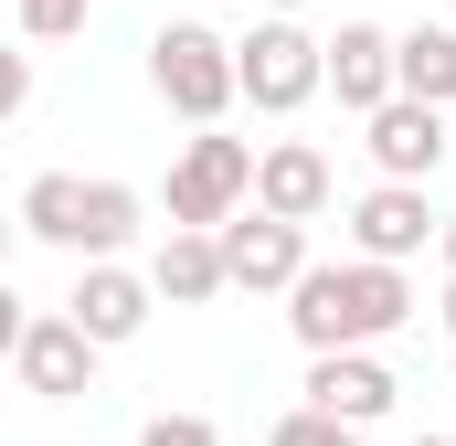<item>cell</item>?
Masks as SVG:
<instances>
[{"instance_id": "8fae6325", "label": "cell", "mask_w": 456, "mask_h": 446, "mask_svg": "<svg viewBox=\"0 0 456 446\" xmlns=\"http://www.w3.org/2000/svg\"><path fill=\"white\" fill-rule=\"evenodd\" d=\"M319 86H340V107H382L393 96V32H371V21H340V43H319Z\"/></svg>"}, {"instance_id": "603a6c76", "label": "cell", "mask_w": 456, "mask_h": 446, "mask_svg": "<svg viewBox=\"0 0 456 446\" xmlns=\"http://www.w3.org/2000/svg\"><path fill=\"white\" fill-rule=\"evenodd\" d=\"M436 234H446V266H456V223H436Z\"/></svg>"}, {"instance_id": "6da1fadb", "label": "cell", "mask_w": 456, "mask_h": 446, "mask_svg": "<svg viewBox=\"0 0 456 446\" xmlns=\"http://www.w3.org/2000/svg\"><path fill=\"white\" fill-rule=\"evenodd\" d=\"M403 319H414V287H403V266H382V255L297 266V277H287V330L308 340V351H371V340L403 330Z\"/></svg>"}, {"instance_id": "7a4b0ae2", "label": "cell", "mask_w": 456, "mask_h": 446, "mask_svg": "<svg viewBox=\"0 0 456 446\" xmlns=\"http://www.w3.org/2000/svg\"><path fill=\"white\" fill-rule=\"evenodd\" d=\"M149 86H159V107H181L191 128H213V117L233 107V43L202 32V21H170V32L149 43Z\"/></svg>"}, {"instance_id": "3957f363", "label": "cell", "mask_w": 456, "mask_h": 446, "mask_svg": "<svg viewBox=\"0 0 456 446\" xmlns=\"http://www.w3.org/2000/svg\"><path fill=\"white\" fill-rule=\"evenodd\" d=\"M233 96H255L265 117H287V107H308L319 96V43L276 11V21H255L244 43H233Z\"/></svg>"}, {"instance_id": "ac0fdd59", "label": "cell", "mask_w": 456, "mask_h": 446, "mask_svg": "<svg viewBox=\"0 0 456 446\" xmlns=\"http://www.w3.org/2000/svg\"><path fill=\"white\" fill-rule=\"evenodd\" d=\"M86 11L96 0H21V32L32 43H64V32H86Z\"/></svg>"}, {"instance_id": "30bf717a", "label": "cell", "mask_w": 456, "mask_h": 446, "mask_svg": "<svg viewBox=\"0 0 456 446\" xmlns=\"http://www.w3.org/2000/svg\"><path fill=\"white\" fill-rule=\"evenodd\" d=\"M393 372L371 361V351H308V404L319 415H340V425H371V415H393Z\"/></svg>"}, {"instance_id": "d6986e66", "label": "cell", "mask_w": 456, "mask_h": 446, "mask_svg": "<svg viewBox=\"0 0 456 446\" xmlns=\"http://www.w3.org/2000/svg\"><path fill=\"white\" fill-rule=\"evenodd\" d=\"M138 446H224V436H213V415H149Z\"/></svg>"}, {"instance_id": "e0dca14e", "label": "cell", "mask_w": 456, "mask_h": 446, "mask_svg": "<svg viewBox=\"0 0 456 446\" xmlns=\"http://www.w3.org/2000/svg\"><path fill=\"white\" fill-rule=\"evenodd\" d=\"M265 446H361V425L319 415V404H297V415H276V436H265Z\"/></svg>"}, {"instance_id": "52a82bcc", "label": "cell", "mask_w": 456, "mask_h": 446, "mask_svg": "<svg viewBox=\"0 0 456 446\" xmlns=\"http://www.w3.org/2000/svg\"><path fill=\"white\" fill-rule=\"evenodd\" d=\"M64 319H75V330L96 340V351H117V340H138V330H149V277H127V266H107V255H96V266L75 277Z\"/></svg>"}, {"instance_id": "5bb4252c", "label": "cell", "mask_w": 456, "mask_h": 446, "mask_svg": "<svg viewBox=\"0 0 456 446\" xmlns=\"http://www.w3.org/2000/svg\"><path fill=\"white\" fill-rule=\"evenodd\" d=\"M393 96H425V107L456 96V32L446 21H414V32L393 43Z\"/></svg>"}, {"instance_id": "ffe728a7", "label": "cell", "mask_w": 456, "mask_h": 446, "mask_svg": "<svg viewBox=\"0 0 456 446\" xmlns=\"http://www.w3.org/2000/svg\"><path fill=\"white\" fill-rule=\"evenodd\" d=\"M32 107V54H0V117Z\"/></svg>"}, {"instance_id": "44dd1931", "label": "cell", "mask_w": 456, "mask_h": 446, "mask_svg": "<svg viewBox=\"0 0 456 446\" xmlns=\"http://www.w3.org/2000/svg\"><path fill=\"white\" fill-rule=\"evenodd\" d=\"M21 330H32V309H21V298H11V277H0V361L21 351Z\"/></svg>"}, {"instance_id": "d4e9b609", "label": "cell", "mask_w": 456, "mask_h": 446, "mask_svg": "<svg viewBox=\"0 0 456 446\" xmlns=\"http://www.w3.org/2000/svg\"><path fill=\"white\" fill-rule=\"evenodd\" d=\"M414 446H456V436H414Z\"/></svg>"}, {"instance_id": "9a60e30c", "label": "cell", "mask_w": 456, "mask_h": 446, "mask_svg": "<svg viewBox=\"0 0 456 446\" xmlns=\"http://www.w3.org/2000/svg\"><path fill=\"white\" fill-rule=\"evenodd\" d=\"M21 234H43V244H75V255H86V181H75V170H43V181H32V192H21Z\"/></svg>"}, {"instance_id": "277c9868", "label": "cell", "mask_w": 456, "mask_h": 446, "mask_svg": "<svg viewBox=\"0 0 456 446\" xmlns=\"http://www.w3.org/2000/svg\"><path fill=\"white\" fill-rule=\"evenodd\" d=\"M244 192H255V149L244 138H191L170 160V223H224V213H244Z\"/></svg>"}, {"instance_id": "5b68a950", "label": "cell", "mask_w": 456, "mask_h": 446, "mask_svg": "<svg viewBox=\"0 0 456 446\" xmlns=\"http://www.w3.org/2000/svg\"><path fill=\"white\" fill-rule=\"evenodd\" d=\"M213 244H224L233 287H287V277L308 266V223H287V213H224Z\"/></svg>"}, {"instance_id": "7c38bea8", "label": "cell", "mask_w": 456, "mask_h": 446, "mask_svg": "<svg viewBox=\"0 0 456 446\" xmlns=\"http://www.w3.org/2000/svg\"><path fill=\"white\" fill-rule=\"evenodd\" d=\"M255 213L319 223V213H330V160H319L308 138H287V149H265V160H255Z\"/></svg>"}, {"instance_id": "2e32d148", "label": "cell", "mask_w": 456, "mask_h": 446, "mask_svg": "<svg viewBox=\"0 0 456 446\" xmlns=\"http://www.w3.org/2000/svg\"><path fill=\"white\" fill-rule=\"evenodd\" d=\"M138 234V192L127 181H86V255H117Z\"/></svg>"}, {"instance_id": "ba28073f", "label": "cell", "mask_w": 456, "mask_h": 446, "mask_svg": "<svg viewBox=\"0 0 456 446\" xmlns=\"http://www.w3.org/2000/svg\"><path fill=\"white\" fill-rule=\"evenodd\" d=\"M11 361H21V383H32L43 404H75V393H96V340L75 330V319H32Z\"/></svg>"}, {"instance_id": "4fadbf2b", "label": "cell", "mask_w": 456, "mask_h": 446, "mask_svg": "<svg viewBox=\"0 0 456 446\" xmlns=\"http://www.w3.org/2000/svg\"><path fill=\"white\" fill-rule=\"evenodd\" d=\"M224 244H213V223H170V244H159V266H149V298H181V309H202V298H224Z\"/></svg>"}, {"instance_id": "9c48e42d", "label": "cell", "mask_w": 456, "mask_h": 446, "mask_svg": "<svg viewBox=\"0 0 456 446\" xmlns=\"http://www.w3.org/2000/svg\"><path fill=\"white\" fill-rule=\"evenodd\" d=\"M371 160H382V181H425V170L446 160V107L382 96V107H371Z\"/></svg>"}, {"instance_id": "8992f818", "label": "cell", "mask_w": 456, "mask_h": 446, "mask_svg": "<svg viewBox=\"0 0 456 446\" xmlns=\"http://www.w3.org/2000/svg\"><path fill=\"white\" fill-rule=\"evenodd\" d=\"M350 244L382 255V266L425 255V244H436V202H425V181H382V192H361V202H350Z\"/></svg>"}, {"instance_id": "cb8c5ba5", "label": "cell", "mask_w": 456, "mask_h": 446, "mask_svg": "<svg viewBox=\"0 0 456 446\" xmlns=\"http://www.w3.org/2000/svg\"><path fill=\"white\" fill-rule=\"evenodd\" d=\"M446 330H456V277H446Z\"/></svg>"}, {"instance_id": "7402d4cb", "label": "cell", "mask_w": 456, "mask_h": 446, "mask_svg": "<svg viewBox=\"0 0 456 446\" xmlns=\"http://www.w3.org/2000/svg\"><path fill=\"white\" fill-rule=\"evenodd\" d=\"M11 234H21V223H11V213H0V255H11Z\"/></svg>"}]
</instances>
